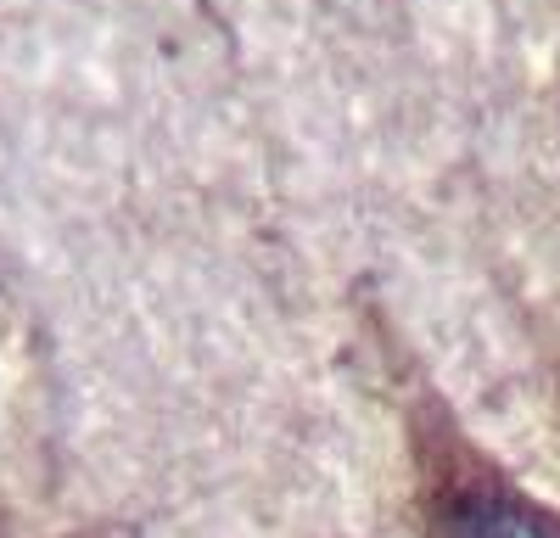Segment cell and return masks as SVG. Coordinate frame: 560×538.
Returning a JSON list of instances; mask_svg holds the SVG:
<instances>
[{
    "mask_svg": "<svg viewBox=\"0 0 560 538\" xmlns=\"http://www.w3.org/2000/svg\"><path fill=\"white\" fill-rule=\"evenodd\" d=\"M420 455L432 466L427 538H560V511L477 460L465 437H454L443 421L420 432Z\"/></svg>",
    "mask_w": 560,
    "mask_h": 538,
    "instance_id": "6da1fadb",
    "label": "cell"
}]
</instances>
